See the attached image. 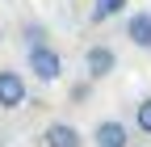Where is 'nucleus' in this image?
I'll return each instance as SVG.
<instances>
[{
    "label": "nucleus",
    "instance_id": "obj_8",
    "mask_svg": "<svg viewBox=\"0 0 151 147\" xmlns=\"http://www.w3.org/2000/svg\"><path fill=\"white\" fill-rule=\"evenodd\" d=\"M46 38H50V34H46V25H42V21H25V25H21V42H25V50L46 46Z\"/></svg>",
    "mask_w": 151,
    "mask_h": 147
},
{
    "label": "nucleus",
    "instance_id": "obj_6",
    "mask_svg": "<svg viewBox=\"0 0 151 147\" xmlns=\"http://www.w3.org/2000/svg\"><path fill=\"white\" fill-rule=\"evenodd\" d=\"M126 38L134 42L139 50H151V13L147 9H139V13L126 17Z\"/></svg>",
    "mask_w": 151,
    "mask_h": 147
},
{
    "label": "nucleus",
    "instance_id": "obj_7",
    "mask_svg": "<svg viewBox=\"0 0 151 147\" xmlns=\"http://www.w3.org/2000/svg\"><path fill=\"white\" fill-rule=\"evenodd\" d=\"M122 9H126V0H92L88 21H92V25H101V21H109V17H122Z\"/></svg>",
    "mask_w": 151,
    "mask_h": 147
},
{
    "label": "nucleus",
    "instance_id": "obj_2",
    "mask_svg": "<svg viewBox=\"0 0 151 147\" xmlns=\"http://www.w3.org/2000/svg\"><path fill=\"white\" fill-rule=\"evenodd\" d=\"M84 71H88L92 84H97V80H109L113 71H118V55H113V46H105V42L88 46V50H84Z\"/></svg>",
    "mask_w": 151,
    "mask_h": 147
},
{
    "label": "nucleus",
    "instance_id": "obj_10",
    "mask_svg": "<svg viewBox=\"0 0 151 147\" xmlns=\"http://www.w3.org/2000/svg\"><path fill=\"white\" fill-rule=\"evenodd\" d=\"M88 93H92V80H84V84H76V88H71V101H84Z\"/></svg>",
    "mask_w": 151,
    "mask_h": 147
},
{
    "label": "nucleus",
    "instance_id": "obj_9",
    "mask_svg": "<svg viewBox=\"0 0 151 147\" xmlns=\"http://www.w3.org/2000/svg\"><path fill=\"white\" fill-rule=\"evenodd\" d=\"M134 126L143 135H151V97H143L139 105H134Z\"/></svg>",
    "mask_w": 151,
    "mask_h": 147
},
{
    "label": "nucleus",
    "instance_id": "obj_3",
    "mask_svg": "<svg viewBox=\"0 0 151 147\" xmlns=\"http://www.w3.org/2000/svg\"><path fill=\"white\" fill-rule=\"evenodd\" d=\"M25 97H29L25 76H21V71H13V67H0V109H21Z\"/></svg>",
    "mask_w": 151,
    "mask_h": 147
},
{
    "label": "nucleus",
    "instance_id": "obj_1",
    "mask_svg": "<svg viewBox=\"0 0 151 147\" xmlns=\"http://www.w3.org/2000/svg\"><path fill=\"white\" fill-rule=\"evenodd\" d=\"M25 67L34 71V80H42V84H55V80L63 76V55L55 50L50 42H46V46H34V50L25 55Z\"/></svg>",
    "mask_w": 151,
    "mask_h": 147
},
{
    "label": "nucleus",
    "instance_id": "obj_4",
    "mask_svg": "<svg viewBox=\"0 0 151 147\" xmlns=\"http://www.w3.org/2000/svg\"><path fill=\"white\" fill-rule=\"evenodd\" d=\"M92 147H130V126L122 118H101L92 126Z\"/></svg>",
    "mask_w": 151,
    "mask_h": 147
},
{
    "label": "nucleus",
    "instance_id": "obj_5",
    "mask_svg": "<svg viewBox=\"0 0 151 147\" xmlns=\"http://www.w3.org/2000/svg\"><path fill=\"white\" fill-rule=\"evenodd\" d=\"M42 147H84V135L71 122H50L42 130Z\"/></svg>",
    "mask_w": 151,
    "mask_h": 147
}]
</instances>
